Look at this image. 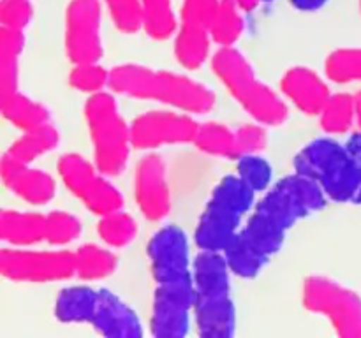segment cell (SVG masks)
Returning <instances> with one entry per match:
<instances>
[{
    "label": "cell",
    "mask_w": 361,
    "mask_h": 338,
    "mask_svg": "<svg viewBox=\"0 0 361 338\" xmlns=\"http://www.w3.org/2000/svg\"><path fill=\"white\" fill-rule=\"evenodd\" d=\"M326 201V194L314 180L295 171L274 183L254 204L240 238L270 261L282 249L289 229L302 218L323 210Z\"/></svg>",
    "instance_id": "6da1fadb"
},
{
    "label": "cell",
    "mask_w": 361,
    "mask_h": 338,
    "mask_svg": "<svg viewBox=\"0 0 361 338\" xmlns=\"http://www.w3.org/2000/svg\"><path fill=\"white\" fill-rule=\"evenodd\" d=\"M200 123L183 111L154 109L130 122V139L134 150L154 151L164 146L192 143Z\"/></svg>",
    "instance_id": "4fadbf2b"
},
{
    "label": "cell",
    "mask_w": 361,
    "mask_h": 338,
    "mask_svg": "<svg viewBox=\"0 0 361 338\" xmlns=\"http://www.w3.org/2000/svg\"><path fill=\"white\" fill-rule=\"evenodd\" d=\"M0 273L21 284H49L76 277V261L74 252L59 246L55 250L6 246L0 252Z\"/></svg>",
    "instance_id": "30bf717a"
},
{
    "label": "cell",
    "mask_w": 361,
    "mask_h": 338,
    "mask_svg": "<svg viewBox=\"0 0 361 338\" xmlns=\"http://www.w3.org/2000/svg\"><path fill=\"white\" fill-rule=\"evenodd\" d=\"M46 215L35 211L4 210L0 215V238L6 245L28 249L44 242Z\"/></svg>",
    "instance_id": "ffe728a7"
},
{
    "label": "cell",
    "mask_w": 361,
    "mask_h": 338,
    "mask_svg": "<svg viewBox=\"0 0 361 338\" xmlns=\"http://www.w3.org/2000/svg\"><path fill=\"white\" fill-rule=\"evenodd\" d=\"M243 14L245 13L240 9L236 0H221L210 28L212 42H215L219 48L235 46L245 28Z\"/></svg>",
    "instance_id": "f1b7e54d"
},
{
    "label": "cell",
    "mask_w": 361,
    "mask_h": 338,
    "mask_svg": "<svg viewBox=\"0 0 361 338\" xmlns=\"http://www.w3.org/2000/svg\"><path fill=\"white\" fill-rule=\"evenodd\" d=\"M109 77H111V70L102 67L99 62L76 63L69 74V87L90 97L109 88Z\"/></svg>",
    "instance_id": "d6a6232c"
},
{
    "label": "cell",
    "mask_w": 361,
    "mask_h": 338,
    "mask_svg": "<svg viewBox=\"0 0 361 338\" xmlns=\"http://www.w3.org/2000/svg\"><path fill=\"white\" fill-rule=\"evenodd\" d=\"M236 175L254 190V192H263L271 187L274 178V169L271 164L259 154L245 155L236 161Z\"/></svg>",
    "instance_id": "e575fe53"
},
{
    "label": "cell",
    "mask_w": 361,
    "mask_h": 338,
    "mask_svg": "<svg viewBox=\"0 0 361 338\" xmlns=\"http://www.w3.org/2000/svg\"><path fill=\"white\" fill-rule=\"evenodd\" d=\"M235 134L238 158L245 157V155L261 154V151L267 150L268 132L267 129H264V125H261V123H245V125L238 127V129L235 130ZM238 158H236V161H238Z\"/></svg>",
    "instance_id": "8d00e7d4"
},
{
    "label": "cell",
    "mask_w": 361,
    "mask_h": 338,
    "mask_svg": "<svg viewBox=\"0 0 361 338\" xmlns=\"http://www.w3.org/2000/svg\"><path fill=\"white\" fill-rule=\"evenodd\" d=\"M109 90L137 101L159 102L189 115H204L215 106L214 90L201 81L141 63H120L113 67Z\"/></svg>",
    "instance_id": "7a4b0ae2"
},
{
    "label": "cell",
    "mask_w": 361,
    "mask_h": 338,
    "mask_svg": "<svg viewBox=\"0 0 361 338\" xmlns=\"http://www.w3.org/2000/svg\"><path fill=\"white\" fill-rule=\"evenodd\" d=\"M92 327L108 338H140L143 334L137 313L109 289H99V303Z\"/></svg>",
    "instance_id": "d6986e66"
},
{
    "label": "cell",
    "mask_w": 361,
    "mask_h": 338,
    "mask_svg": "<svg viewBox=\"0 0 361 338\" xmlns=\"http://www.w3.org/2000/svg\"><path fill=\"white\" fill-rule=\"evenodd\" d=\"M56 171L66 189L97 217L123 206L122 192L109 182V176L99 171L94 162L87 161L80 154L62 155Z\"/></svg>",
    "instance_id": "9c48e42d"
},
{
    "label": "cell",
    "mask_w": 361,
    "mask_h": 338,
    "mask_svg": "<svg viewBox=\"0 0 361 338\" xmlns=\"http://www.w3.org/2000/svg\"><path fill=\"white\" fill-rule=\"evenodd\" d=\"M81 234V222L73 213L53 210L46 215L44 242L51 246H66Z\"/></svg>",
    "instance_id": "836d02e7"
},
{
    "label": "cell",
    "mask_w": 361,
    "mask_h": 338,
    "mask_svg": "<svg viewBox=\"0 0 361 338\" xmlns=\"http://www.w3.org/2000/svg\"><path fill=\"white\" fill-rule=\"evenodd\" d=\"M303 306L310 313L330 320L342 338H361V296L341 282L323 275H310L303 280Z\"/></svg>",
    "instance_id": "ba28073f"
},
{
    "label": "cell",
    "mask_w": 361,
    "mask_h": 338,
    "mask_svg": "<svg viewBox=\"0 0 361 338\" xmlns=\"http://www.w3.org/2000/svg\"><path fill=\"white\" fill-rule=\"evenodd\" d=\"M326 2L328 0H289V4L302 13H316V11L323 9Z\"/></svg>",
    "instance_id": "f35d334b"
},
{
    "label": "cell",
    "mask_w": 361,
    "mask_h": 338,
    "mask_svg": "<svg viewBox=\"0 0 361 338\" xmlns=\"http://www.w3.org/2000/svg\"><path fill=\"white\" fill-rule=\"evenodd\" d=\"M324 74L334 83H361V48H338L326 56Z\"/></svg>",
    "instance_id": "4dcf8cb0"
},
{
    "label": "cell",
    "mask_w": 361,
    "mask_h": 338,
    "mask_svg": "<svg viewBox=\"0 0 361 338\" xmlns=\"http://www.w3.org/2000/svg\"><path fill=\"white\" fill-rule=\"evenodd\" d=\"M226 256L229 268H231L233 275L240 278H254L263 271V268L268 264V259L256 252L252 246L247 245L242 238L238 236L235 242L222 252Z\"/></svg>",
    "instance_id": "1f68e13d"
},
{
    "label": "cell",
    "mask_w": 361,
    "mask_h": 338,
    "mask_svg": "<svg viewBox=\"0 0 361 338\" xmlns=\"http://www.w3.org/2000/svg\"><path fill=\"white\" fill-rule=\"evenodd\" d=\"M97 234L109 249H123L130 245L137 234V222L122 208L99 217Z\"/></svg>",
    "instance_id": "f546056e"
},
{
    "label": "cell",
    "mask_w": 361,
    "mask_h": 338,
    "mask_svg": "<svg viewBox=\"0 0 361 338\" xmlns=\"http://www.w3.org/2000/svg\"><path fill=\"white\" fill-rule=\"evenodd\" d=\"M317 118H319L321 129L328 136H341V134L349 132L356 125L355 95L345 94V92L331 94Z\"/></svg>",
    "instance_id": "83f0119b"
},
{
    "label": "cell",
    "mask_w": 361,
    "mask_h": 338,
    "mask_svg": "<svg viewBox=\"0 0 361 338\" xmlns=\"http://www.w3.org/2000/svg\"><path fill=\"white\" fill-rule=\"evenodd\" d=\"M25 49V32L0 28V101L16 94L20 84V58Z\"/></svg>",
    "instance_id": "7402d4cb"
},
{
    "label": "cell",
    "mask_w": 361,
    "mask_h": 338,
    "mask_svg": "<svg viewBox=\"0 0 361 338\" xmlns=\"http://www.w3.org/2000/svg\"><path fill=\"white\" fill-rule=\"evenodd\" d=\"M0 109H2L4 118L13 123L16 129H20L21 132L39 129V127L51 123L48 108L28 97V95L21 94V92H16V94L9 95L7 99H2Z\"/></svg>",
    "instance_id": "603a6c76"
},
{
    "label": "cell",
    "mask_w": 361,
    "mask_h": 338,
    "mask_svg": "<svg viewBox=\"0 0 361 338\" xmlns=\"http://www.w3.org/2000/svg\"><path fill=\"white\" fill-rule=\"evenodd\" d=\"M281 90L295 108L309 116L319 115L328 99L331 97V90L326 81L316 70L303 65L286 70L281 80Z\"/></svg>",
    "instance_id": "ac0fdd59"
},
{
    "label": "cell",
    "mask_w": 361,
    "mask_h": 338,
    "mask_svg": "<svg viewBox=\"0 0 361 338\" xmlns=\"http://www.w3.org/2000/svg\"><path fill=\"white\" fill-rule=\"evenodd\" d=\"M76 277L80 280H104L111 277L118 268V259L109 249L95 243H85L74 250Z\"/></svg>",
    "instance_id": "d4e9b609"
},
{
    "label": "cell",
    "mask_w": 361,
    "mask_h": 338,
    "mask_svg": "<svg viewBox=\"0 0 361 338\" xmlns=\"http://www.w3.org/2000/svg\"><path fill=\"white\" fill-rule=\"evenodd\" d=\"M85 120L94 150V164L99 171L108 176L123 173L133 150V139L130 123L120 115L115 95L106 90L90 95L85 102Z\"/></svg>",
    "instance_id": "52a82bcc"
},
{
    "label": "cell",
    "mask_w": 361,
    "mask_h": 338,
    "mask_svg": "<svg viewBox=\"0 0 361 338\" xmlns=\"http://www.w3.org/2000/svg\"><path fill=\"white\" fill-rule=\"evenodd\" d=\"M240 6V9L243 11V13H252V11H256L257 7L261 6V4H270V2H275V0H236Z\"/></svg>",
    "instance_id": "60d3db41"
},
{
    "label": "cell",
    "mask_w": 361,
    "mask_h": 338,
    "mask_svg": "<svg viewBox=\"0 0 361 338\" xmlns=\"http://www.w3.org/2000/svg\"><path fill=\"white\" fill-rule=\"evenodd\" d=\"M194 310L192 284L155 285L150 312V333L157 338H182L189 333Z\"/></svg>",
    "instance_id": "9a60e30c"
},
{
    "label": "cell",
    "mask_w": 361,
    "mask_h": 338,
    "mask_svg": "<svg viewBox=\"0 0 361 338\" xmlns=\"http://www.w3.org/2000/svg\"><path fill=\"white\" fill-rule=\"evenodd\" d=\"M345 146L351 151L353 157L358 162H361V127H358V129L349 136V139L345 141Z\"/></svg>",
    "instance_id": "ab89813d"
},
{
    "label": "cell",
    "mask_w": 361,
    "mask_h": 338,
    "mask_svg": "<svg viewBox=\"0 0 361 338\" xmlns=\"http://www.w3.org/2000/svg\"><path fill=\"white\" fill-rule=\"evenodd\" d=\"M360 13H361V0H360Z\"/></svg>",
    "instance_id": "7bdbcfd3"
},
{
    "label": "cell",
    "mask_w": 361,
    "mask_h": 338,
    "mask_svg": "<svg viewBox=\"0 0 361 338\" xmlns=\"http://www.w3.org/2000/svg\"><path fill=\"white\" fill-rule=\"evenodd\" d=\"M355 106H356V127H361V90L355 94Z\"/></svg>",
    "instance_id": "b9f144b4"
},
{
    "label": "cell",
    "mask_w": 361,
    "mask_h": 338,
    "mask_svg": "<svg viewBox=\"0 0 361 338\" xmlns=\"http://www.w3.org/2000/svg\"><path fill=\"white\" fill-rule=\"evenodd\" d=\"M34 18L30 0H2L0 2V25L7 28L25 30Z\"/></svg>",
    "instance_id": "74e56055"
},
{
    "label": "cell",
    "mask_w": 361,
    "mask_h": 338,
    "mask_svg": "<svg viewBox=\"0 0 361 338\" xmlns=\"http://www.w3.org/2000/svg\"><path fill=\"white\" fill-rule=\"evenodd\" d=\"M143 30L154 41L175 37L178 18L173 11L171 0H140Z\"/></svg>",
    "instance_id": "4316f807"
},
{
    "label": "cell",
    "mask_w": 361,
    "mask_h": 338,
    "mask_svg": "<svg viewBox=\"0 0 361 338\" xmlns=\"http://www.w3.org/2000/svg\"><path fill=\"white\" fill-rule=\"evenodd\" d=\"M99 291L88 285H69L55 301V317L66 324H92L97 310Z\"/></svg>",
    "instance_id": "44dd1931"
},
{
    "label": "cell",
    "mask_w": 361,
    "mask_h": 338,
    "mask_svg": "<svg viewBox=\"0 0 361 338\" xmlns=\"http://www.w3.org/2000/svg\"><path fill=\"white\" fill-rule=\"evenodd\" d=\"M221 0H183L175 34V58L183 69H200L210 56V28Z\"/></svg>",
    "instance_id": "7c38bea8"
},
{
    "label": "cell",
    "mask_w": 361,
    "mask_h": 338,
    "mask_svg": "<svg viewBox=\"0 0 361 338\" xmlns=\"http://www.w3.org/2000/svg\"><path fill=\"white\" fill-rule=\"evenodd\" d=\"M212 70L254 122L277 127L288 120L289 109L281 95L264 84L252 63L235 46L219 48L212 56Z\"/></svg>",
    "instance_id": "277c9868"
},
{
    "label": "cell",
    "mask_w": 361,
    "mask_h": 338,
    "mask_svg": "<svg viewBox=\"0 0 361 338\" xmlns=\"http://www.w3.org/2000/svg\"><path fill=\"white\" fill-rule=\"evenodd\" d=\"M231 268L222 252L200 250L192 261L194 320L203 338H229L236 330Z\"/></svg>",
    "instance_id": "3957f363"
},
{
    "label": "cell",
    "mask_w": 361,
    "mask_h": 338,
    "mask_svg": "<svg viewBox=\"0 0 361 338\" xmlns=\"http://www.w3.org/2000/svg\"><path fill=\"white\" fill-rule=\"evenodd\" d=\"M192 144L197 150H201L207 155H212V157L228 158V161H236L238 158L236 134L235 130H231L224 123H200Z\"/></svg>",
    "instance_id": "484cf974"
},
{
    "label": "cell",
    "mask_w": 361,
    "mask_h": 338,
    "mask_svg": "<svg viewBox=\"0 0 361 338\" xmlns=\"http://www.w3.org/2000/svg\"><path fill=\"white\" fill-rule=\"evenodd\" d=\"M134 201L150 222L164 220L171 210L168 169L161 155L147 154L134 169Z\"/></svg>",
    "instance_id": "2e32d148"
},
{
    "label": "cell",
    "mask_w": 361,
    "mask_h": 338,
    "mask_svg": "<svg viewBox=\"0 0 361 338\" xmlns=\"http://www.w3.org/2000/svg\"><path fill=\"white\" fill-rule=\"evenodd\" d=\"M254 197L256 192L238 175L224 176L197 218L194 231L197 249L224 252L242 231L243 218L254 208Z\"/></svg>",
    "instance_id": "8992f818"
},
{
    "label": "cell",
    "mask_w": 361,
    "mask_h": 338,
    "mask_svg": "<svg viewBox=\"0 0 361 338\" xmlns=\"http://www.w3.org/2000/svg\"><path fill=\"white\" fill-rule=\"evenodd\" d=\"M101 2L122 34H136L143 30L140 0H101Z\"/></svg>",
    "instance_id": "d590c367"
},
{
    "label": "cell",
    "mask_w": 361,
    "mask_h": 338,
    "mask_svg": "<svg viewBox=\"0 0 361 338\" xmlns=\"http://www.w3.org/2000/svg\"><path fill=\"white\" fill-rule=\"evenodd\" d=\"M189 239L178 225H164L152 234L147 245L155 285L192 284Z\"/></svg>",
    "instance_id": "5bb4252c"
},
{
    "label": "cell",
    "mask_w": 361,
    "mask_h": 338,
    "mask_svg": "<svg viewBox=\"0 0 361 338\" xmlns=\"http://www.w3.org/2000/svg\"><path fill=\"white\" fill-rule=\"evenodd\" d=\"M360 203H361V197H360Z\"/></svg>",
    "instance_id": "ee69618b"
},
{
    "label": "cell",
    "mask_w": 361,
    "mask_h": 338,
    "mask_svg": "<svg viewBox=\"0 0 361 338\" xmlns=\"http://www.w3.org/2000/svg\"><path fill=\"white\" fill-rule=\"evenodd\" d=\"M0 176L6 189L32 206H44L55 197L56 182L49 173L23 164L7 154L0 162Z\"/></svg>",
    "instance_id": "e0dca14e"
},
{
    "label": "cell",
    "mask_w": 361,
    "mask_h": 338,
    "mask_svg": "<svg viewBox=\"0 0 361 338\" xmlns=\"http://www.w3.org/2000/svg\"><path fill=\"white\" fill-rule=\"evenodd\" d=\"M101 0H71L63 16V48L73 65L99 62L102 46Z\"/></svg>",
    "instance_id": "8fae6325"
},
{
    "label": "cell",
    "mask_w": 361,
    "mask_h": 338,
    "mask_svg": "<svg viewBox=\"0 0 361 338\" xmlns=\"http://www.w3.org/2000/svg\"><path fill=\"white\" fill-rule=\"evenodd\" d=\"M295 171L314 180L328 199L360 203L361 162L334 137H317L295 155Z\"/></svg>",
    "instance_id": "5b68a950"
},
{
    "label": "cell",
    "mask_w": 361,
    "mask_h": 338,
    "mask_svg": "<svg viewBox=\"0 0 361 338\" xmlns=\"http://www.w3.org/2000/svg\"><path fill=\"white\" fill-rule=\"evenodd\" d=\"M60 143V134L51 123L42 125L39 129L25 130L18 139L11 143L6 154L23 164H34L39 157L48 151H53Z\"/></svg>",
    "instance_id": "cb8c5ba5"
}]
</instances>
